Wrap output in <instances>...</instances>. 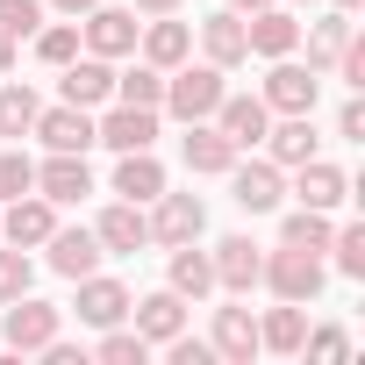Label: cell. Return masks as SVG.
I'll return each instance as SVG.
<instances>
[{
  "label": "cell",
  "instance_id": "obj_21",
  "mask_svg": "<svg viewBox=\"0 0 365 365\" xmlns=\"http://www.w3.org/2000/svg\"><path fill=\"white\" fill-rule=\"evenodd\" d=\"M65 101H72V108L115 101V65H108V58H72V65H65Z\"/></svg>",
  "mask_w": 365,
  "mask_h": 365
},
{
  "label": "cell",
  "instance_id": "obj_1",
  "mask_svg": "<svg viewBox=\"0 0 365 365\" xmlns=\"http://www.w3.org/2000/svg\"><path fill=\"white\" fill-rule=\"evenodd\" d=\"M222 65H172L165 72V108L179 115V122H208L215 108H222Z\"/></svg>",
  "mask_w": 365,
  "mask_h": 365
},
{
  "label": "cell",
  "instance_id": "obj_46",
  "mask_svg": "<svg viewBox=\"0 0 365 365\" xmlns=\"http://www.w3.org/2000/svg\"><path fill=\"white\" fill-rule=\"evenodd\" d=\"M336 8H344V15H358V8H365V0H336Z\"/></svg>",
  "mask_w": 365,
  "mask_h": 365
},
{
  "label": "cell",
  "instance_id": "obj_36",
  "mask_svg": "<svg viewBox=\"0 0 365 365\" xmlns=\"http://www.w3.org/2000/svg\"><path fill=\"white\" fill-rule=\"evenodd\" d=\"M36 29H43L36 0H0V36H36Z\"/></svg>",
  "mask_w": 365,
  "mask_h": 365
},
{
  "label": "cell",
  "instance_id": "obj_13",
  "mask_svg": "<svg viewBox=\"0 0 365 365\" xmlns=\"http://www.w3.org/2000/svg\"><path fill=\"white\" fill-rule=\"evenodd\" d=\"M129 315H136V336H143V344H172L179 329H187V301H179L172 287H165V294L129 301Z\"/></svg>",
  "mask_w": 365,
  "mask_h": 365
},
{
  "label": "cell",
  "instance_id": "obj_17",
  "mask_svg": "<svg viewBox=\"0 0 365 365\" xmlns=\"http://www.w3.org/2000/svg\"><path fill=\"white\" fill-rule=\"evenodd\" d=\"M43 244H51V272H65V279H86V272H93V265L108 258L93 230H51Z\"/></svg>",
  "mask_w": 365,
  "mask_h": 365
},
{
  "label": "cell",
  "instance_id": "obj_31",
  "mask_svg": "<svg viewBox=\"0 0 365 365\" xmlns=\"http://www.w3.org/2000/svg\"><path fill=\"white\" fill-rule=\"evenodd\" d=\"M115 93L129 108H165V72L158 65H136V72H115Z\"/></svg>",
  "mask_w": 365,
  "mask_h": 365
},
{
  "label": "cell",
  "instance_id": "obj_22",
  "mask_svg": "<svg viewBox=\"0 0 365 365\" xmlns=\"http://www.w3.org/2000/svg\"><path fill=\"white\" fill-rule=\"evenodd\" d=\"M215 358H230V365H251L258 358V322H251V308H215Z\"/></svg>",
  "mask_w": 365,
  "mask_h": 365
},
{
  "label": "cell",
  "instance_id": "obj_6",
  "mask_svg": "<svg viewBox=\"0 0 365 365\" xmlns=\"http://www.w3.org/2000/svg\"><path fill=\"white\" fill-rule=\"evenodd\" d=\"M51 230H58V201H43L36 187H29V194H15V201H8V215H0V237H8L15 251H36Z\"/></svg>",
  "mask_w": 365,
  "mask_h": 365
},
{
  "label": "cell",
  "instance_id": "obj_5",
  "mask_svg": "<svg viewBox=\"0 0 365 365\" xmlns=\"http://www.w3.org/2000/svg\"><path fill=\"white\" fill-rule=\"evenodd\" d=\"M79 36H86V51H93V58H129V51H136V36H143V22H136V8H86Z\"/></svg>",
  "mask_w": 365,
  "mask_h": 365
},
{
  "label": "cell",
  "instance_id": "obj_30",
  "mask_svg": "<svg viewBox=\"0 0 365 365\" xmlns=\"http://www.w3.org/2000/svg\"><path fill=\"white\" fill-rule=\"evenodd\" d=\"M36 108H43V101L8 79V86H0V136H29V129H36Z\"/></svg>",
  "mask_w": 365,
  "mask_h": 365
},
{
  "label": "cell",
  "instance_id": "obj_4",
  "mask_svg": "<svg viewBox=\"0 0 365 365\" xmlns=\"http://www.w3.org/2000/svg\"><path fill=\"white\" fill-rule=\"evenodd\" d=\"M150 222V244H194L201 230H208V208H201V194H158V208L143 215Z\"/></svg>",
  "mask_w": 365,
  "mask_h": 365
},
{
  "label": "cell",
  "instance_id": "obj_45",
  "mask_svg": "<svg viewBox=\"0 0 365 365\" xmlns=\"http://www.w3.org/2000/svg\"><path fill=\"white\" fill-rule=\"evenodd\" d=\"M230 8H237V15H258V8H272V0H230Z\"/></svg>",
  "mask_w": 365,
  "mask_h": 365
},
{
  "label": "cell",
  "instance_id": "obj_32",
  "mask_svg": "<svg viewBox=\"0 0 365 365\" xmlns=\"http://www.w3.org/2000/svg\"><path fill=\"white\" fill-rule=\"evenodd\" d=\"M279 237H287L294 251H329V237H336V230H329V215H322V208H294Z\"/></svg>",
  "mask_w": 365,
  "mask_h": 365
},
{
  "label": "cell",
  "instance_id": "obj_2",
  "mask_svg": "<svg viewBox=\"0 0 365 365\" xmlns=\"http://www.w3.org/2000/svg\"><path fill=\"white\" fill-rule=\"evenodd\" d=\"M258 101H265L272 115H315V101H322V72H315V65H294V58H272Z\"/></svg>",
  "mask_w": 365,
  "mask_h": 365
},
{
  "label": "cell",
  "instance_id": "obj_8",
  "mask_svg": "<svg viewBox=\"0 0 365 365\" xmlns=\"http://www.w3.org/2000/svg\"><path fill=\"white\" fill-rule=\"evenodd\" d=\"M208 122H215V129H222L237 150H251V143H265V129H272V108H265L258 93H222V108H215Z\"/></svg>",
  "mask_w": 365,
  "mask_h": 365
},
{
  "label": "cell",
  "instance_id": "obj_12",
  "mask_svg": "<svg viewBox=\"0 0 365 365\" xmlns=\"http://www.w3.org/2000/svg\"><path fill=\"white\" fill-rule=\"evenodd\" d=\"M29 136H43L51 150H79V158H86V150H93V115L72 108V101H65V108H36V129H29Z\"/></svg>",
  "mask_w": 365,
  "mask_h": 365
},
{
  "label": "cell",
  "instance_id": "obj_39",
  "mask_svg": "<svg viewBox=\"0 0 365 365\" xmlns=\"http://www.w3.org/2000/svg\"><path fill=\"white\" fill-rule=\"evenodd\" d=\"M329 72H344V86H365V43L351 36V43H344V58H336Z\"/></svg>",
  "mask_w": 365,
  "mask_h": 365
},
{
  "label": "cell",
  "instance_id": "obj_37",
  "mask_svg": "<svg viewBox=\"0 0 365 365\" xmlns=\"http://www.w3.org/2000/svg\"><path fill=\"white\" fill-rule=\"evenodd\" d=\"M143 351H150V344H143L136 329H108V336H101V365H143Z\"/></svg>",
  "mask_w": 365,
  "mask_h": 365
},
{
  "label": "cell",
  "instance_id": "obj_33",
  "mask_svg": "<svg viewBox=\"0 0 365 365\" xmlns=\"http://www.w3.org/2000/svg\"><path fill=\"white\" fill-rule=\"evenodd\" d=\"M36 58H43V65H72V58H79V22H51V29H36Z\"/></svg>",
  "mask_w": 365,
  "mask_h": 365
},
{
  "label": "cell",
  "instance_id": "obj_23",
  "mask_svg": "<svg viewBox=\"0 0 365 365\" xmlns=\"http://www.w3.org/2000/svg\"><path fill=\"white\" fill-rule=\"evenodd\" d=\"M115 194L136 201V208L158 201V194H165V165H158L150 150H122V165H115Z\"/></svg>",
  "mask_w": 365,
  "mask_h": 365
},
{
  "label": "cell",
  "instance_id": "obj_24",
  "mask_svg": "<svg viewBox=\"0 0 365 365\" xmlns=\"http://www.w3.org/2000/svg\"><path fill=\"white\" fill-rule=\"evenodd\" d=\"M201 51H208V65H222V72L244 65V58H251V43H244V15H237V8H230V15H208V22H201Z\"/></svg>",
  "mask_w": 365,
  "mask_h": 365
},
{
  "label": "cell",
  "instance_id": "obj_10",
  "mask_svg": "<svg viewBox=\"0 0 365 365\" xmlns=\"http://www.w3.org/2000/svg\"><path fill=\"white\" fill-rule=\"evenodd\" d=\"M36 194L43 201H86L93 194V172H86V158L79 150H51V165H36Z\"/></svg>",
  "mask_w": 365,
  "mask_h": 365
},
{
  "label": "cell",
  "instance_id": "obj_7",
  "mask_svg": "<svg viewBox=\"0 0 365 365\" xmlns=\"http://www.w3.org/2000/svg\"><path fill=\"white\" fill-rule=\"evenodd\" d=\"M0 336H8V351H43L58 336V308L36 301V294H15L8 301V322H0Z\"/></svg>",
  "mask_w": 365,
  "mask_h": 365
},
{
  "label": "cell",
  "instance_id": "obj_18",
  "mask_svg": "<svg viewBox=\"0 0 365 365\" xmlns=\"http://www.w3.org/2000/svg\"><path fill=\"white\" fill-rule=\"evenodd\" d=\"M258 265H265V251H258L251 237H222V244H215V287L251 294V287H258Z\"/></svg>",
  "mask_w": 365,
  "mask_h": 365
},
{
  "label": "cell",
  "instance_id": "obj_34",
  "mask_svg": "<svg viewBox=\"0 0 365 365\" xmlns=\"http://www.w3.org/2000/svg\"><path fill=\"white\" fill-rule=\"evenodd\" d=\"M329 251H336V272L344 279H365V222H344L329 237Z\"/></svg>",
  "mask_w": 365,
  "mask_h": 365
},
{
  "label": "cell",
  "instance_id": "obj_27",
  "mask_svg": "<svg viewBox=\"0 0 365 365\" xmlns=\"http://www.w3.org/2000/svg\"><path fill=\"white\" fill-rule=\"evenodd\" d=\"M301 336H308V322H301V301H279V308L258 322V351H279V358H294V351H301Z\"/></svg>",
  "mask_w": 365,
  "mask_h": 365
},
{
  "label": "cell",
  "instance_id": "obj_28",
  "mask_svg": "<svg viewBox=\"0 0 365 365\" xmlns=\"http://www.w3.org/2000/svg\"><path fill=\"white\" fill-rule=\"evenodd\" d=\"M265 143H272V165H308L315 158V122L308 115H287L279 129H265Z\"/></svg>",
  "mask_w": 365,
  "mask_h": 365
},
{
  "label": "cell",
  "instance_id": "obj_26",
  "mask_svg": "<svg viewBox=\"0 0 365 365\" xmlns=\"http://www.w3.org/2000/svg\"><path fill=\"white\" fill-rule=\"evenodd\" d=\"M208 287H215V258L194 251V244H172V294L179 301H201Z\"/></svg>",
  "mask_w": 365,
  "mask_h": 365
},
{
  "label": "cell",
  "instance_id": "obj_15",
  "mask_svg": "<svg viewBox=\"0 0 365 365\" xmlns=\"http://www.w3.org/2000/svg\"><path fill=\"white\" fill-rule=\"evenodd\" d=\"M244 43H251L258 58H294V43H301V22H294L287 8H258V15L244 22Z\"/></svg>",
  "mask_w": 365,
  "mask_h": 365
},
{
  "label": "cell",
  "instance_id": "obj_29",
  "mask_svg": "<svg viewBox=\"0 0 365 365\" xmlns=\"http://www.w3.org/2000/svg\"><path fill=\"white\" fill-rule=\"evenodd\" d=\"M344 43H351V15L336 8V15H322V22L308 29V65H315V72H329V65L344 58Z\"/></svg>",
  "mask_w": 365,
  "mask_h": 365
},
{
  "label": "cell",
  "instance_id": "obj_14",
  "mask_svg": "<svg viewBox=\"0 0 365 365\" xmlns=\"http://www.w3.org/2000/svg\"><path fill=\"white\" fill-rule=\"evenodd\" d=\"M179 150H187V172H201V179H215V172L237 165V143L215 122H187V143H179Z\"/></svg>",
  "mask_w": 365,
  "mask_h": 365
},
{
  "label": "cell",
  "instance_id": "obj_3",
  "mask_svg": "<svg viewBox=\"0 0 365 365\" xmlns=\"http://www.w3.org/2000/svg\"><path fill=\"white\" fill-rule=\"evenodd\" d=\"M258 279H265L279 301H301V308H308V301L322 294V258H315V251H294V244H279V251L258 265Z\"/></svg>",
  "mask_w": 365,
  "mask_h": 365
},
{
  "label": "cell",
  "instance_id": "obj_44",
  "mask_svg": "<svg viewBox=\"0 0 365 365\" xmlns=\"http://www.w3.org/2000/svg\"><path fill=\"white\" fill-rule=\"evenodd\" d=\"M15 72V36H0V79Z\"/></svg>",
  "mask_w": 365,
  "mask_h": 365
},
{
  "label": "cell",
  "instance_id": "obj_19",
  "mask_svg": "<svg viewBox=\"0 0 365 365\" xmlns=\"http://www.w3.org/2000/svg\"><path fill=\"white\" fill-rule=\"evenodd\" d=\"M129 315V287L122 279H101V272H86L79 279V322H93V329H115Z\"/></svg>",
  "mask_w": 365,
  "mask_h": 365
},
{
  "label": "cell",
  "instance_id": "obj_9",
  "mask_svg": "<svg viewBox=\"0 0 365 365\" xmlns=\"http://www.w3.org/2000/svg\"><path fill=\"white\" fill-rule=\"evenodd\" d=\"M93 143L108 150H150L158 143V108H108V122H93Z\"/></svg>",
  "mask_w": 365,
  "mask_h": 365
},
{
  "label": "cell",
  "instance_id": "obj_40",
  "mask_svg": "<svg viewBox=\"0 0 365 365\" xmlns=\"http://www.w3.org/2000/svg\"><path fill=\"white\" fill-rule=\"evenodd\" d=\"M301 344H308V358H344V351H351L344 329H315V336H301Z\"/></svg>",
  "mask_w": 365,
  "mask_h": 365
},
{
  "label": "cell",
  "instance_id": "obj_43",
  "mask_svg": "<svg viewBox=\"0 0 365 365\" xmlns=\"http://www.w3.org/2000/svg\"><path fill=\"white\" fill-rule=\"evenodd\" d=\"M58 15H86V8H101V0H51Z\"/></svg>",
  "mask_w": 365,
  "mask_h": 365
},
{
  "label": "cell",
  "instance_id": "obj_25",
  "mask_svg": "<svg viewBox=\"0 0 365 365\" xmlns=\"http://www.w3.org/2000/svg\"><path fill=\"white\" fill-rule=\"evenodd\" d=\"M136 43H143V65L172 72V65H187V51H194V29H187V22H150Z\"/></svg>",
  "mask_w": 365,
  "mask_h": 365
},
{
  "label": "cell",
  "instance_id": "obj_35",
  "mask_svg": "<svg viewBox=\"0 0 365 365\" xmlns=\"http://www.w3.org/2000/svg\"><path fill=\"white\" fill-rule=\"evenodd\" d=\"M36 187V165L22 158V150H0V201H15V194H29Z\"/></svg>",
  "mask_w": 365,
  "mask_h": 365
},
{
  "label": "cell",
  "instance_id": "obj_38",
  "mask_svg": "<svg viewBox=\"0 0 365 365\" xmlns=\"http://www.w3.org/2000/svg\"><path fill=\"white\" fill-rule=\"evenodd\" d=\"M29 279H36V272H29V258H22V251L8 244V251H0V301H15V294H29Z\"/></svg>",
  "mask_w": 365,
  "mask_h": 365
},
{
  "label": "cell",
  "instance_id": "obj_11",
  "mask_svg": "<svg viewBox=\"0 0 365 365\" xmlns=\"http://www.w3.org/2000/svg\"><path fill=\"white\" fill-rule=\"evenodd\" d=\"M230 194H237V208L244 215H272L279 208V165L272 158H258V165H230Z\"/></svg>",
  "mask_w": 365,
  "mask_h": 365
},
{
  "label": "cell",
  "instance_id": "obj_16",
  "mask_svg": "<svg viewBox=\"0 0 365 365\" xmlns=\"http://www.w3.org/2000/svg\"><path fill=\"white\" fill-rule=\"evenodd\" d=\"M93 237H101V251H143L150 244V222H143V208L136 201H115V208H101V222H93Z\"/></svg>",
  "mask_w": 365,
  "mask_h": 365
},
{
  "label": "cell",
  "instance_id": "obj_42",
  "mask_svg": "<svg viewBox=\"0 0 365 365\" xmlns=\"http://www.w3.org/2000/svg\"><path fill=\"white\" fill-rule=\"evenodd\" d=\"M129 8H136V15H172L179 0H129Z\"/></svg>",
  "mask_w": 365,
  "mask_h": 365
},
{
  "label": "cell",
  "instance_id": "obj_41",
  "mask_svg": "<svg viewBox=\"0 0 365 365\" xmlns=\"http://www.w3.org/2000/svg\"><path fill=\"white\" fill-rule=\"evenodd\" d=\"M336 136L365 143V101H344V115H336Z\"/></svg>",
  "mask_w": 365,
  "mask_h": 365
},
{
  "label": "cell",
  "instance_id": "obj_20",
  "mask_svg": "<svg viewBox=\"0 0 365 365\" xmlns=\"http://www.w3.org/2000/svg\"><path fill=\"white\" fill-rule=\"evenodd\" d=\"M294 172H301V179H294V194H301V208H322V215H329V208H344V201H351V179H344L336 165L308 158V165H294Z\"/></svg>",
  "mask_w": 365,
  "mask_h": 365
}]
</instances>
